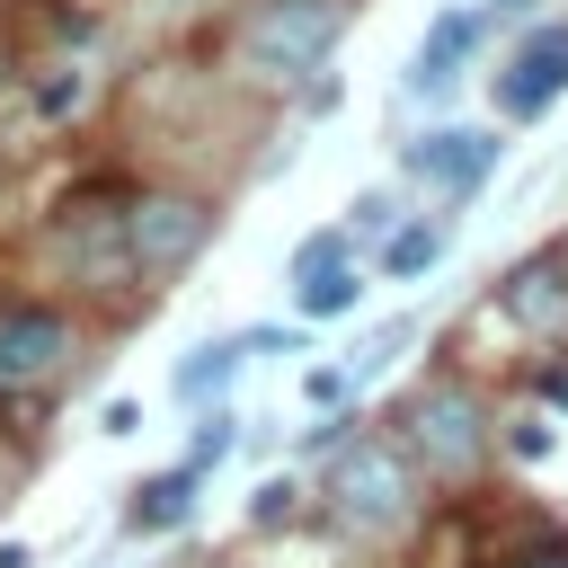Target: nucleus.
Returning <instances> with one entry per match:
<instances>
[{"mask_svg":"<svg viewBox=\"0 0 568 568\" xmlns=\"http://www.w3.org/2000/svg\"><path fill=\"white\" fill-rule=\"evenodd\" d=\"M337 36H346V0H257L248 27H240V71L293 89L328 62Z\"/></svg>","mask_w":568,"mask_h":568,"instance_id":"nucleus-1","label":"nucleus"},{"mask_svg":"<svg viewBox=\"0 0 568 568\" xmlns=\"http://www.w3.org/2000/svg\"><path fill=\"white\" fill-rule=\"evenodd\" d=\"M328 515H337V532H355V541L408 532V515H417V462L390 453V444L337 453V470H328Z\"/></svg>","mask_w":568,"mask_h":568,"instance_id":"nucleus-2","label":"nucleus"},{"mask_svg":"<svg viewBox=\"0 0 568 568\" xmlns=\"http://www.w3.org/2000/svg\"><path fill=\"white\" fill-rule=\"evenodd\" d=\"M399 426H408V462H426V479H470L488 462V408L470 382H426Z\"/></svg>","mask_w":568,"mask_h":568,"instance_id":"nucleus-3","label":"nucleus"},{"mask_svg":"<svg viewBox=\"0 0 568 568\" xmlns=\"http://www.w3.org/2000/svg\"><path fill=\"white\" fill-rule=\"evenodd\" d=\"M204 231H213V213H204L195 195H142V204L124 213V266H133V275H178V266L204 248Z\"/></svg>","mask_w":568,"mask_h":568,"instance_id":"nucleus-4","label":"nucleus"},{"mask_svg":"<svg viewBox=\"0 0 568 568\" xmlns=\"http://www.w3.org/2000/svg\"><path fill=\"white\" fill-rule=\"evenodd\" d=\"M559 89H568V18H541V27L497 62V89H488V98H497L506 124H532Z\"/></svg>","mask_w":568,"mask_h":568,"instance_id":"nucleus-5","label":"nucleus"},{"mask_svg":"<svg viewBox=\"0 0 568 568\" xmlns=\"http://www.w3.org/2000/svg\"><path fill=\"white\" fill-rule=\"evenodd\" d=\"M497 151H506V142H497V133H479V124H435V133H426V142H408L399 160H408V178H417V186H435V195H470V186L497 169Z\"/></svg>","mask_w":568,"mask_h":568,"instance_id":"nucleus-6","label":"nucleus"},{"mask_svg":"<svg viewBox=\"0 0 568 568\" xmlns=\"http://www.w3.org/2000/svg\"><path fill=\"white\" fill-rule=\"evenodd\" d=\"M488 27H497L488 9H444V18L426 27V44H417V62H408V80H399V89H408V98H426V106H435V98H453V80H462V62H470V44H479Z\"/></svg>","mask_w":568,"mask_h":568,"instance_id":"nucleus-7","label":"nucleus"},{"mask_svg":"<svg viewBox=\"0 0 568 568\" xmlns=\"http://www.w3.org/2000/svg\"><path fill=\"white\" fill-rule=\"evenodd\" d=\"M497 311L532 337H559L568 328V257H524L506 284H497Z\"/></svg>","mask_w":568,"mask_h":568,"instance_id":"nucleus-8","label":"nucleus"},{"mask_svg":"<svg viewBox=\"0 0 568 568\" xmlns=\"http://www.w3.org/2000/svg\"><path fill=\"white\" fill-rule=\"evenodd\" d=\"M62 355H71V328H62L53 311H0V390L44 382Z\"/></svg>","mask_w":568,"mask_h":568,"instance_id":"nucleus-9","label":"nucleus"},{"mask_svg":"<svg viewBox=\"0 0 568 568\" xmlns=\"http://www.w3.org/2000/svg\"><path fill=\"white\" fill-rule=\"evenodd\" d=\"M248 355H257V346H248V337H213V346H195V355H186V364H178V382H169V390H178V399H186V408H204V399H213V408H222V390H231V382H240V364H248Z\"/></svg>","mask_w":568,"mask_h":568,"instance_id":"nucleus-10","label":"nucleus"},{"mask_svg":"<svg viewBox=\"0 0 568 568\" xmlns=\"http://www.w3.org/2000/svg\"><path fill=\"white\" fill-rule=\"evenodd\" d=\"M195 479H204V470H186V462L160 470V479H142L133 506H124V524H133V532H178V524L195 515Z\"/></svg>","mask_w":568,"mask_h":568,"instance_id":"nucleus-11","label":"nucleus"},{"mask_svg":"<svg viewBox=\"0 0 568 568\" xmlns=\"http://www.w3.org/2000/svg\"><path fill=\"white\" fill-rule=\"evenodd\" d=\"M444 248H453V222H399V231L382 240V275H390V284H408V275H426Z\"/></svg>","mask_w":568,"mask_h":568,"instance_id":"nucleus-12","label":"nucleus"},{"mask_svg":"<svg viewBox=\"0 0 568 568\" xmlns=\"http://www.w3.org/2000/svg\"><path fill=\"white\" fill-rule=\"evenodd\" d=\"M364 302V275L355 266H328L320 284H302V320H337V311H355Z\"/></svg>","mask_w":568,"mask_h":568,"instance_id":"nucleus-13","label":"nucleus"},{"mask_svg":"<svg viewBox=\"0 0 568 568\" xmlns=\"http://www.w3.org/2000/svg\"><path fill=\"white\" fill-rule=\"evenodd\" d=\"M346 248H355V231H346V222H337V231H320V240H302V248H293V284H320L328 266H346Z\"/></svg>","mask_w":568,"mask_h":568,"instance_id":"nucleus-14","label":"nucleus"},{"mask_svg":"<svg viewBox=\"0 0 568 568\" xmlns=\"http://www.w3.org/2000/svg\"><path fill=\"white\" fill-rule=\"evenodd\" d=\"M408 337H417V320H390V328H373V337H364L355 355H337V364H346L355 382H373V373H382V364H390V355H399Z\"/></svg>","mask_w":568,"mask_h":568,"instance_id":"nucleus-15","label":"nucleus"},{"mask_svg":"<svg viewBox=\"0 0 568 568\" xmlns=\"http://www.w3.org/2000/svg\"><path fill=\"white\" fill-rule=\"evenodd\" d=\"M231 444H240V417H231V408H213V417H195V444H186V470H213V462H231Z\"/></svg>","mask_w":568,"mask_h":568,"instance_id":"nucleus-16","label":"nucleus"},{"mask_svg":"<svg viewBox=\"0 0 568 568\" xmlns=\"http://www.w3.org/2000/svg\"><path fill=\"white\" fill-rule=\"evenodd\" d=\"M346 231H355V240H390V231H399V204H390V186L355 195V204H346Z\"/></svg>","mask_w":568,"mask_h":568,"instance_id":"nucleus-17","label":"nucleus"},{"mask_svg":"<svg viewBox=\"0 0 568 568\" xmlns=\"http://www.w3.org/2000/svg\"><path fill=\"white\" fill-rule=\"evenodd\" d=\"M284 515H293V479H266V488H257V506H248V524L266 532V524H284Z\"/></svg>","mask_w":568,"mask_h":568,"instance_id":"nucleus-18","label":"nucleus"},{"mask_svg":"<svg viewBox=\"0 0 568 568\" xmlns=\"http://www.w3.org/2000/svg\"><path fill=\"white\" fill-rule=\"evenodd\" d=\"M346 390H355V373H346V364H320V373H311V399H320V408H337Z\"/></svg>","mask_w":568,"mask_h":568,"instance_id":"nucleus-19","label":"nucleus"},{"mask_svg":"<svg viewBox=\"0 0 568 568\" xmlns=\"http://www.w3.org/2000/svg\"><path fill=\"white\" fill-rule=\"evenodd\" d=\"M506 444H515L524 462H541V453H550V426H541V417H515V435H506Z\"/></svg>","mask_w":568,"mask_h":568,"instance_id":"nucleus-20","label":"nucleus"},{"mask_svg":"<svg viewBox=\"0 0 568 568\" xmlns=\"http://www.w3.org/2000/svg\"><path fill=\"white\" fill-rule=\"evenodd\" d=\"M0 568H36V559H27V541H0Z\"/></svg>","mask_w":568,"mask_h":568,"instance_id":"nucleus-21","label":"nucleus"},{"mask_svg":"<svg viewBox=\"0 0 568 568\" xmlns=\"http://www.w3.org/2000/svg\"><path fill=\"white\" fill-rule=\"evenodd\" d=\"M524 568H568V550H550V559H524Z\"/></svg>","mask_w":568,"mask_h":568,"instance_id":"nucleus-22","label":"nucleus"}]
</instances>
